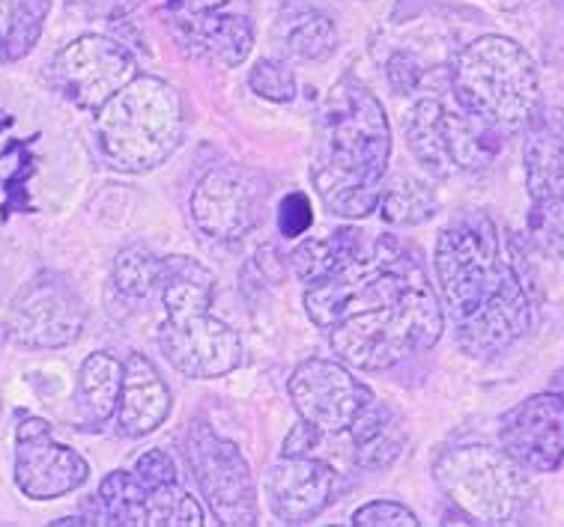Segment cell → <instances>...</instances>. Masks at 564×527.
<instances>
[{
  "label": "cell",
  "mask_w": 564,
  "mask_h": 527,
  "mask_svg": "<svg viewBox=\"0 0 564 527\" xmlns=\"http://www.w3.org/2000/svg\"><path fill=\"white\" fill-rule=\"evenodd\" d=\"M436 281L454 340L466 355L505 352L532 328V298L517 265L505 256L490 215L466 212L436 239Z\"/></svg>",
  "instance_id": "cell-1"
},
{
  "label": "cell",
  "mask_w": 564,
  "mask_h": 527,
  "mask_svg": "<svg viewBox=\"0 0 564 527\" xmlns=\"http://www.w3.org/2000/svg\"><path fill=\"white\" fill-rule=\"evenodd\" d=\"M391 158V125L380 99L356 81H340L323 105L311 179L332 215L377 212Z\"/></svg>",
  "instance_id": "cell-2"
},
{
  "label": "cell",
  "mask_w": 564,
  "mask_h": 527,
  "mask_svg": "<svg viewBox=\"0 0 564 527\" xmlns=\"http://www.w3.org/2000/svg\"><path fill=\"white\" fill-rule=\"evenodd\" d=\"M454 99L496 132H525L541 111V78L532 54L520 42L487 33L469 42L452 69Z\"/></svg>",
  "instance_id": "cell-3"
},
{
  "label": "cell",
  "mask_w": 564,
  "mask_h": 527,
  "mask_svg": "<svg viewBox=\"0 0 564 527\" xmlns=\"http://www.w3.org/2000/svg\"><path fill=\"white\" fill-rule=\"evenodd\" d=\"M445 331L442 298L424 277L394 301L365 314H352L328 328V345L344 364L377 373L427 352Z\"/></svg>",
  "instance_id": "cell-4"
},
{
  "label": "cell",
  "mask_w": 564,
  "mask_h": 527,
  "mask_svg": "<svg viewBox=\"0 0 564 527\" xmlns=\"http://www.w3.org/2000/svg\"><path fill=\"white\" fill-rule=\"evenodd\" d=\"M185 117L176 87L138 75L96 111L99 150L117 171H155L183 143Z\"/></svg>",
  "instance_id": "cell-5"
},
{
  "label": "cell",
  "mask_w": 564,
  "mask_h": 527,
  "mask_svg": "<svg viewBox=\"0 0 564 527\" xmlns=\"http://www.w3.org/2000/svg\"><path fill=\"white\" fill-rule=\"evenodd\" d=\"M433 476L452 507L473 525H511L529 497L523 468L505 450L484 444L445 450Z\"/></svg>",
  "instance_id": "cell-6"
},
{
  "label": "cell",
  "mask_w": 564,
  "mask_h": 527,
  "mask_svg": "<svg viewBox=\"0 0 564 527\" xmlns=\"http://www.w3.org/2000/svg\"><path fill=\"white\" fill-rule=\"evenodd\" d=\"M185 459L195 471L206 507L216 525H257V486L246 457L227 438L216 436L206 424H195L185 436Z\"/></svg>",
  "instance_id": "cell-7"
},
{
  "label": "cell",
  "mask_w": 564,
  "mask_h": 527,
  "mask_svg": "<svg viewBox=\"0 0 564 527\" xmlns=\"http://www.w3.org/2000/svg\"><path fill=\"white\" fill-rule=\"evenodd\" d=\"M87 322L82 295L54 272H42L24 286L10 305L7 331L24 349H63L75 343Z\"/></svg>",
  "instance_id": "cell-8"
},
{
  "label": "cell",
  "mask_w": 564,
  "mask_h": 527,
  "mask_svg": "<svg viewBox=\"0 0 564 527\" xmlns=\"http://www.w3.org/2000/svg\"><path fill=\"white\" fill-rule=\"evenodd\" d=\"M57 90L84 111H99L108 99L138 78V63L126 45L102 33H84L52 63Z\"/></svg>",
  "instance_id": "cell-9"
},
{
  "label": "cell",
  "mask_w": 564,
  "mask_h": 527,
  "mask_svg": "<svg viewBox=\"0 0 564 527\" xmlns=\"http://www.w3.org/2000/svg\"><path fill=\"white\" fill-rule=\"evenodd\" d=\"M288 391L299 420L319 429L323 436L347 432L352 420L361 415V408L373 399L370 387L361 385L349 366L328 358L302 361L290 375Z\"/></svg>",
  "instance_id": "cell-10"
},
{
  "label": "cell",
  "mask_w": 564,
  "mask_h": 527,
  "mask_svg": "<svg viewBox=\"0 0 564 527\" xmlns=\"http://www.w3.org/2000/svg\"><path fill=\"white\" fill-rule=\"evenodd\" d=\"M90 476L87 459L54 441L42 417H24L15 429V486L33 501H54L82 488Z\"/></svg>",
  "instance_id": "cell-11"
},
{
  "label": "cell",
  "mask_w": 564,
  "mask_h": 527,
  "mask_svg": "<svg viewBox=\"0 0 564 527\" xmlns=\"http://www.w3.org/2000/svg\"><path fill=\"white\" fill-rule=\"evenodd\" d=\"M167 364L188 378H218L242 361V340L227 322L206 314L167 316L159 331Z\"/></svg>",
  "instance_id": "cell-12"
},
{
  "label": "cell",
  "mask_w": 564,
  "mask_h": 527,
  "mask_svg": "<svg viewBox=\"0 0 564 527\" xmlns=\"http://www.w3.org/2000/svg\"><path fill=\"white\" fill-rule=\"evenodd\" d=\"M267 188L260 176L242 167L206 173L192 194V221L216 242H237L254 230Z\"/></svg>",
  "instance_id": "cell-13"
},
{
  "label": "cell",
  "mask_w": 564,
  "mask_h": 527,
  "mask_svg": "<svg viewBox=\"0 0 564 527\" xmlns=\"http://www.w3.org/2000/svg\"><path fill=\"white\" fill-rule=\"evenodd\" d=\"M499 444L529 474L564 465V396L544 391L523 399L499 420Z\"/></svg>",
  "instance_id": "cell-14"
},
{
  "label": "cell",
  "mask_w": 564,
  "mask_h": 527,
  "mask_svg": "<svg viewBox=\"0 0 564 527\" xmlns=\"http://www.w3.org/2000/svg\"><path fill=\"white\" fill-rule=\"evenodd\" d=\"M338 471L311 457H284L269 468L267 501L284 525H305L335 501Z\"/></svg>",
  "instance_id": "cell-15"
},
{
  "label": "cell",
  "mask_w": 564,
  "mask_h": 527,
  "mask_svg": "<svg viewBox=\"0 0 564 527\" xmlns=\"http://www.w3.org/2000/svg\"><path fill=\"white\" fill-rule=\"evenodd\" d=\"M174 40L188 57L216 63L225 69L242 66L254 48V28L242 15L209 10V12H176Z\"/></svg>",
  "instance_id": "cell-16"
},
{
  "label": "cell",
  "mask_w": 564,
  "mask_h": 527,
  "mask_svg": "<svg viewBox=\"0 0 564 527\" xmlns=\"http://www.w3.org/2000/svg\"><path fill=\"white\" fill-rule=\"evenodd\" d=\"M171 387L144 355H129L123 364V387L117 403V426L126 438L153 436L171 417Z\"/></svg>",
  "instance_id": "cell-17"
},
{
  "label": "cell",
  "mask_w": 564,
  "mask_h": 527,
  "mask_svg": "<svg viewBox=\"0 0 564 527\" xmlns=\"http://www.w3.org/2000/svg\"><path fill=\"white\" fill-rule=\"evenodd\" d=\"M523 167L532 200L564 197V108H541L525 125Z\"/></svg>",
  "instance_id": "cell-18"
},
{
  "label": "cell",
  "mask_w": 564,
  "mask_h": 527,
  "mask_svg": "<svg viewBox=\"0 0 564 527\" xmlns=\"http://www.w3.org/2000/svg\"><path fill=\"white\" fill-rule=\"evenodd\" d=\"M155 293L167 316L206 314L216 298V274L195 256H164Z\"/></svg>",
  "instance_id": "cell-19"
},
{
  "label": "cell",
  "mask_w": 564,
  "mask_h": 527,
  "mask_svg": "<svg viewBox=\"0 0 564 527\" xmlns=\"http://www.w3.org/2000/svg\"><path fill=\"white\" fill-rule=\"evenodd\" d=\"M403 132H406L410 153L431 176L445 179L457 171L452 158V143H448V108L440 99L427 96L412 105L406 122H403Z\"/></svg>",
  "instance_id": "cell-20"
},
{
  "label": "cell",
  "mask_w": 564,
  "mask_h": 527,
  "mask_svg": "<svg viewBox=\"0 0 564 527\" xmlns=\"http://www.w3.org/2000/svg\"><path fill=\"white\" fill-rule=\"evenodd\" d=\"M347 432L356 444V465L359 468L377 471V468H389L401 457L403 426L386 403H377V396L361 408V415L352 420Z\"/></svg>",
  "instance_id": "cell-21"
},
{
  "label": "cell",
  "mask_w": 564,
  "mask_h": 527,
  "mask_svg": "<svg viewBox=\"0 0 564 527\" xmlns=\"http://www.w3.org/2000/svg\"><path fill=\"white\" fill-rule=\"evenodd\" d=\"M123 364L108 352H93L78 373V408L87 426H102L117 415Z\"/></svg>",
  "instance_id": "cell-22"
},
{
  "label": "cell",
  "mask_w": 564,
  "mask_h": 527,
  "mask_svg": "<svg viewBox=\"0 0 564 527\" xmlns=\"http://www.w3.org/2000/svg\"><path fill=\"white\" fill-rule=\"evenodd\" d=\"M361 242H365V233L356 230V227H344L338 233L323 235V239H308L302 242L290 254V263H293V272L302 284H323L332 274H338L344 265L359 254Z\"/></svg>",
  "instance_id": "cell-23"
},
{
  "label": "cell",
  "mask_w": 564,
  "mask_h": 527,
  "mask_svg": "<svg viewBox=\"0 0 564 527\" xmlns=\"http://www.w3.org/2000/svg\"><path fill=\"white\" fill-rule=\"evenodd\" d=\"M90 525L147 527V488L132 471H111L96 492Z\"/></svg>",
  "instance_id": "cell-24"
},
{
  "label": "cell",
  "mask_w": 564,
  "mask_h": 527,
  "mask_svg": "<svg viewBox=\"0 0 564 527\" xmlns=\"http://www.w3.org/2000/svg\"><path fill=\"white\" fill-rule=\"evenodd\" d=\"M281 48L296 61H326L338 45L335 21L317 10H293L281 15L275 28Z\"/></svg>",
  "instance_id": "cell-25"
},
{
  "label": "cell",
  "mask_w": 564,
  "mask_h": 527,
  "mask_svg": "<svg viewBox=\"0 0 564 527\" xmlns=\"http://www.w3.org/2000/svg\"><path fill=\"white\" fill-rule=\"evenodd\" d=\"M52 0H0V52L3 61H21L40 42Z\"/></svg>",
  "instance_id": "cell-26"
},
{
  "label": "cell",
  "mask_w": 564,
  "mask_h": 527,
  "mask_svg": "<svg viewBox=\"0 0 564 527\" xmlns=\"http://www.w3.org/2000/svg\"><path fill=\"white\" fill-rule=\"evenodd\" d=\"M382 218L389 223H401V227H415L424 223L436 212V197L427 185L412 176H401L394 179L389 188H382L380 206Z\"/></svg>",
  "instance_id": "cell-27"
},
{
  "label": "cell",
  "mask_w": 564,
  "mask_h": 527,
  "mask_svg": "<svg viewBox=\"0 0 564 527\" xmlns=\"http://www.w3.org/2000/svg\"><path fill=\"white\" fill-rule=\"evenodd\" d=\"M159 268H162V260L150 248L132 244L113 260V286L126 301H144L159 286Z\"/></svg>",
  "instance_id": "cell-28"
},
{
  "label": "cell",
  "mask_w": 564,
  "mask_h": 527,
  "mask_svg": "<svg viewBox=\"0 0 564 527\" xmlns=\"http://www.w3.org/2000/svg\"><path fill=\"white\" fill-rule=\"evenodd\" d=\"M204 509L180 483L147 488V527H204Z\"/></svg>",
  "instance_id": "cell-29"
},
{
  "label": "cell",
  "mask_w": 564,
  "mask_h": 527,
  "mask_svg": "<svg viewBox=\"0 0 564 527\" xmlns=\"http://www.w3.org/2000/svg\"><path fill=\"white\" fill-rule=\"evenodd\" d=\"M525 227L532 244L546 260H564V197L532 200Z\"/></svg>",
  "instance_id": "cell-30"
},
{
  "label": "cell",
  "mask_w": 564,
  "mask_h": 527,
  "mask_svg": "<svg viewBox=\"0 0 564 527\" xmlns=\"http://www.w3.org/2000/svg\"><path fill=\"white\" fill-rule=\"evenodd\" d=\"M248 87L267 102L288 105L296 99V75L281 61H260L248 75Z\"/></svg>",
  "instance_id": "cell-31"
},
{
  "label": "cell",
  "mask_w": 564,
  "mask_h": 527,
  "mask_svg": "<svg viewBox=\"0 0 564 527\" xmlns=\"http://www.w3.org/2000/svg\"><path fill=\"white\" fill-rule=\"evenodd\" d=\"M356 527H419V516L398 501H370L352 513Z\"/></svg>",
  "instance_id": "cell-32"
},
{
  "label": "cell",
  "mask_w": 564,
  "mask_h": 527,
  "mask_svg": "<svg viewBox=\"0 0 564 527\" xmlns=\"http://www.w3.org/2000/svg\"><path fill=\"white\" fill-rule=\"evenodd\" d=\"M314 223V209H311V200L305 191H293L281 200V209H278V230L284 239H299L305 235Z\"/></svg>",
  "instance_id": "cell-33"
},
{
  "label": "cell",
  "mask_w": 564,
  "mask_h": 527,
  "mask_svg": "<svg viewBox=\"0 0 564 527\" xmlns=\"http://www.w3.org/2000/svg\"><path fill=\"white\" fill-rule=\"evenodd\" d=\"M132 474L141 480V486L144 488H159L167 486V483H180V474H176L174 459L167 457L164 450H147L141 457L134 459Z\"/></svg>",
  "instance_id": "cell-34"
},
{
  "label": "cell",
  "mask_w": 564,
  "mask_h": 527,
  "mask_svg": "<svg viewBox=\"0 0 564 527\" xmlns=\"http://www.w3.org/2000/svg\"><path fill=\"white\" fill-rule=\"evenodd\" d=\"M386 75H389V84L394 87V92L401 96H412L424 84V66H421L419 57H412L406 52H398L386 66Z\"/></svg>",
  "instance_id": "cell-35"
},
{
  "label": "cell",
  "mask_w": 564,
  "mask_h": 527,
  "mask_svg": "<svg viewBox=\"0 0 564 527\" xmlns=\"http://www.w3.org/2000/svg\"><path fill=\"white\" fill-rule=\"evenodd\" d=\"M323 436L319 429H314L311 424L305 420H299V426L288 436L284 441V457H308V450L317 444V438Z\"/></svg>",
  "instance_id": "cell-36"
},
{
  "label": "cell",
  "mask_w": 564,
  "mask_h": 527,
  "mask_svg": "<svg viewBox=\"0 0 564 527\" xmlns=\"http://www.w3.org/2000/svg\"><path fill=\"white\" fill-rule=\"evenodd\" d=\"M174 12H209L221 10L230 0H164Z\"/></svg>",
  "instance_id": "cell-37"
},
{
  "label": "cell",
  "mask_w": 564,
  "mask_h": 527,
  "mask_svg": "<svg viewBox=\"0 0 564 527\" xmlns=\"http://www.w3.org/2000/svg\"><path fill=\"white\" fill-rule=\"evenodd\" d=\"M550 391H555L558 396H564V366L553 375V378H550Z\"/></svg>",
  "instance_id": "cell-38"
},
{
  "label": "cell",
  "mask_w": 564,
  "mask_h": 527,
  "mask_svg": "<svg viewBox=\"0 0 564 527\" xmlns=\"http://www.w3.org/2000/svg\"><path fill=\"white\" fill-rule=\"evenodd\" d=\"M0 61H3V52H0Z\"/></svg>",
  "instance_id": "cell-39"
}]
</instances>
